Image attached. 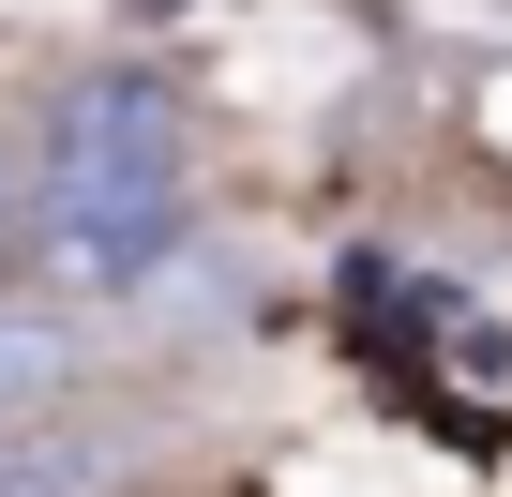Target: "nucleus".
I'll return each instance as SVG.
<instances>
[{
	"instance_id": "f257e3e1",
	"label": "nucleus",
	"mask_w": 512,
	"mask_h": 497,
	"mask_svg": "<svg viewBox=\"0 0 512 497\" xmlns=\"http://www.w3.org/2000/svg\"><path fill=\"white\" fill-rule=\"evenodd\" d=\"M181 257V91L151 61H76L31 121V287L136 302Z\"/></svg>"
},
{
	"instance_id": "f03ea898",
	"label": "nucleus",
	"mask_w": 512,
	"mask_h": 497,
	"mask_svg": "<svg viewBox=\"0 0 512 497\" xmlns=\"http://www.w3.org/2000/svg\"><path fill=\"white\" fill-rule=\"evenodd\" d=\"M76 377H91V332H76V302H46V287H0V422L61 407Z\"/></svg>"
},
{
	"instance_id": "7ed1b4c3",
	"label": "nucleus",
	"mask_w": 512,
	"mask_h": 497,
	"mask_svg": "<svg viewBox=\"0 0 512 497\" xmlns=\"http://www.w3.org/2000/svg\"><path fill=\"white\" fill-rule=\"evenodd\" d=\"M0 287H31V136H0Z\"/></svg>"
},
{
	"instance_id": "20e7f679",
	"label": "nucleus",
	"mask_w": 512,
	"mask_h": 497,
	"mask_svg": "<svg viewBox=\"0 0 512 497\" xmlns=\"http://www.w3.org/2000/svg\"><path fill=\"white\" fill-rule=\"evenodd\" d=\"M0 497H91V452H16V467H0Z\"/></svg>"
}]
</instances>
